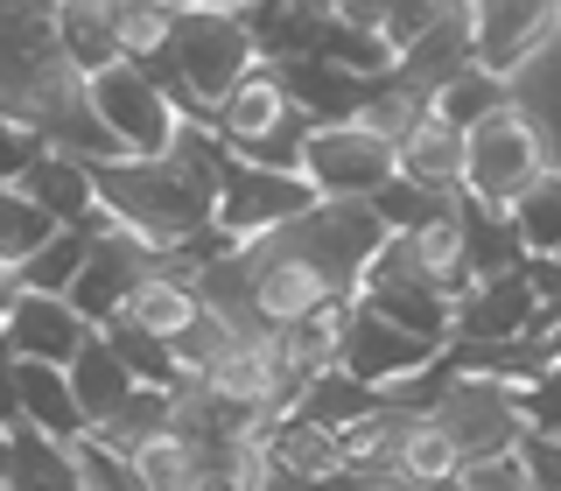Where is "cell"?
I'll return each instance as SVG.
<instances>
[{
  "label": "cell",
  "mask_w": 561,
  "mask_h": 491,
  "mask_svg": "<svg viewBox=\"0 0 561 491\" xmlns=\"http://www.w3.org/2000/svg\"><path fill=\"white\" fill-rule=\"evenodd\" d=\"M84 99V78L57 49V8H0V119L49 134Z\"/></svg>",
  "instance_id": "6da1fadb"
},
{
  "label": "cell",
  "mask_w": 561,
  "mask_h": 491,
  "mask_svg": "<svg viewBox=\"0 0 561 491\" xmlns=\"http://www.w3.org/2000/svg\"><path fill=\"white\" fill-rule=\"evenodd\" d=\"M92 183H99V204L113 210L119 232L148 239L154 253H175V246L210 232V197L169 155L162 162H105V169H92Z\"/></svg>",
  "instance_id": "7a4b0ae2"
},
{
  "label": "cell",
  "mask_w": 561,
  "mask_h": 491,
  "mask_svg": "<svg viewBox=\"0 0 561 491\" xmlns=\"http://www.w3.org/2000/svg\"><path fill=\"white\" fill-rule=\"evenodd\" d=\"M162 57H169L175 84H183V99H190V119H210L225 105V92L260 70V49H253V35H245L239 8H218V0H183V8H175V28H169Z\"/></svg>",
  "instance_id": "3957f363"
},
{
  "label": "cell",
  "mask_w": 561,
  "mask_h": 491,
  "mask_svg": "<svg viewBox=\"0 0 561 491\" xmlns=\"http://www.w3.org/2000/svg\"><path fill=\"white\" fill-rule=\"evenodd\" d=\"M548 169L554 162H548V148H540L534 119H526L519 105L491 113L484 127H470V140H463V197L478 204V210H505V218H513V204Z\"/></svg>",
  "instance_id": "277c9868"
},
{
  "label": "cell",
  "mask_w": 561,
  "mask_h": 491,
  "mask_svg": "<svg viewBox=\"0 0 561 491\" xmlns=\"http://www.w3.org/2000/svg\"><path fill=\"white\" fill-rule=\"evenodd\" d=\"M435 421L449 429V443L463 449V464H478V456H499V449H519L526 435V408H519V386L505 379H484V373H456L443 379V400L428 408Z\"/></svg>",
  "instance_id": "5b68a950"
},
{
  "label": "cell",
  "mask_w": 561,
  "mask_h": 491,
  "mask_svg": "<svg viewBox=\"0 0 561 491\" xmlns=\"http://www.w3.org/2000/svg\"><path fill=\"white\" fill-rule=\"evenodd\" d=\"M316 204L323 197H316L309 175H274V169L232 162V175H225V190H218V210H210V232L239 253V246H253V239L280 232V225L309 218Z\"/></svg>",
  "instance_id": "8992f818"
},
{
  "label": "cell",
  "mask_w": 561,
  "mask_h": 491,
  "mask_svg": "<svg viewBox=\"0 0 561 491\" xmlns=\"http://www.w3.org/2000/svg\"><path fill=\"white\" fill-rule=\"evenodd\" d=\"M84 99H92L99 127L119 140L127 162H162L175 127H183V113H175V105L148 84V70H134V64H113L105 78H92V84H84Z\"/></svg>",
  "instance_id": "52a82bcc"
},
{
  "label": "cell",
  "mask_w": 561,
  "mask_h": 491,
  "mask_svg": "<svg viewBox=\"0 0 561 491\" xmlns=\"http://www.w3.org/2000/svg\"><path fill=\"white\" fill-rule=\"evenodd\" d=\"M302 175L316 183V197H330V204H373L400 175V162H393V140L365 134L358 119H344V127H316L309 134Z\"/></svg>",
  "instance_id": "ba28073f"
},
{
  "label": "cell",
  "mask_w": 561,
  "mask_h": 491,
  "mask_svg": "<svg viewBox=\"0 0 561 491\" xmlns=\"http://www.w3.org/2000/svg\"><path fill=\"white\" fill-rule=\"evenodd\" d=\"M428 365H443L435 344H421L408 330H393L386 316H373L365 302H351V323H344V344H337V373H351L358 386L386 393V386H400V379H421Z\"/></svg>",
  "instance_id": "9c48e42d"
},
{
  "label": "cell",
  "mask_w": 561,
  "mask_h": 491,
  "mask_svg": "<svg viewBox=\"0 0 561 491\" xmlns=\"http://www.w3.org/2000/svg\"><path fill=\"white\" fill-rule=\"evenodd\" d=\"M154 260H162V253H154L148 239L119 232V225H113V232H99V239H92V253H84L78 288H70V309H78L92 330H105L119 309L134 302V288H140V281L154 274Z\"/></svg>",
  "instance_id": "30bf717a"
},
{
  "label": "cell",
  "mask_w": 561,
  "mask_h": 491,
  "mask_svg": "<svg viewBox=\"0 0 561 491\" xmlns=\"http://www.w3.org/2000/svg\"><path fill=\"white\" fill-rule=\"evenodd\" d=\"M534 274H499V281H463V295L449 302V351L463 344H513L534 330Z\"/></svg>",
  "instance_id": "8fae6325"
},
{
  "label": "cell",
  "mask_w": 561,
  "mask_h": 491,
  "mask_svg": "<svg viewBox=\"0 0 561 491\" xmlns=\"http://www.w3.org/2000/svg\"><path fill=\"white\" fill-rule=\"evenodd\" d=\"M561 28V8L548 0H478V70L499 84H513L526 64L548 49V35Z\"/></svg>",
  "instance_id": "7c38bea8"
},
{
  "label": "cell",
  "mask_w": 561,
  "mask_h": 491,
  "mask_svg": "<svg viewBox=\"0 0 561 491\" xmlns=\"http://www.w3.org/2000/svg\"><path fill=\"white\" fill-rule=\"evenodd\" d=\"M92 338H99V330L84 323L70 302H57V295H14L8 330H0V344H8L22 365H57V373H70L78 351Z\"/></svg>",
  "instance_id": "4fadbf2b"
},
{
  "label": "cell",
  "mask_w": 561,
  "mask_h": 491,
  "mask_svg": "<svg viewBox=\"0 0 561 491\" xmlns=\"http://www.w3.org/2000/svg\"><path fill=\"white\" fill-rule=\"evenodd\" d=\"M470 64H478V0H449L443 22L421 35L408 57H400L393 78H400V84H414V92L435 105V92H443V84H456Z\"/></svg>",
  "instance_id": "5bb4252c"
},
{
  "label": "cell",
  "mask_w": 561,
  "mask_h": 491,
  "mask_svg": "<svg viewBox=\"0 0 561 491\" xmlns=\"http://www.w3.org/2000/svg\"><path fill=\"white\" fill-rule=\"evenodd\" d=\"M14 190H22V197L43 210L49 225H57V232H84V239L99 232V183H92V162H70V155L49 148Z\"/></svg>",
  "instance_id": "9a60e30c"
},
{
  "label": "cell",
  "mask_w": 561,
  "mask_h": 491,
  "mask_svg": "<svg viewBox=\"0 0 561 491\" xmlns=\"http://www.w3.org/2000/svg\"><path fill=\"white\" fill-rule=\"evenodd\" d=\"M463 127H449L443 113H421L408 140L393 148V162H400V183H414V190H428V197H463Z\"/></svg>",
  "instance_id": "2e32d148"
},
{
  "label": "cell",
  "mask_w": 561,
  "mask_h": 491,
  "mask_svg": "<svg viewBox=\"0 0 561 491\" xmlns=\"http://www.w3.org/2000/svg\"><path fill=\"white\" fill-rule=\"evenodd\" d=\"M245 35H253L260 64H309L323 57V28H330V0H280V8H239Z\"/></svg>",
  "instance_id": "e0dca14e"
},
{
  "label": "cell",
  "mask_w": 561,
  "mask_h": 491,
  "mask_svg": "<svg viewBox=\"0 0 561 491\" xmlns=\"http://www.w3.org/2000/svg\"><path fill=\"white\" fill-rule=\"evenodd\" d=\"M288 113L295 105H288V92H280V78L260 64L253 78H239L232 92H225V105L210 113V134H218L232 155H253L260 140H274L280 127H288Z\"/></svg>",
  "instance_id": "ac0fdd59"
},
{
  "label": "cell",
  "mask_w": 561,
  "mask_h": 491,
  "mask_svg": "<svg viewBox=\"0 0 561 491\" xmlns=\"http://www.w3.org/2000/svg\"><path fill=\"white\" fill-rule=\"evenodd\" d=\"M57 49L84 84L105 78L119 64V28H113V0H57Z\"/></svg>",
  "instance_id": "d6986e66"
},
{
  "label": "cell",
  "mask_w": 561,
  "mask_h": 491,
  "mask_svg": "<svg viewBox=\"0 0 561 491\" xmlns=\"http://www.w3.org/2000/svg\"><path fill=\"white\" fill-rule=\"evenodd\" d=\"M14 414H22V429L49 435V443H78L84 435L70 373H57V365H22V373H14Z\"/></svg>",
  "instance_id": "ffe728a7"
},
{
  "label": "cell",
  "mask_w": 561,
  "mask_h": 491,
  "mask_svg": "<svg viewBox=\"0 0 561 491\" xmlns=\"http://www.w3.org/2000/svg\"><path fill=\"white\" fill-rule=\"evenodd\" d=\"M113 323H134V330H148V338L175 344V338H190V330L204 323V288H190V281H169L162 267H154V274L134 288V302L113 316Z\"/></svg>",
  "instance_id": "44dd1931"
},
{
  "label": "cell",
  "mask_w": 561,
  "mask_h": 491,
  "mask_svg": "<svg viewBox=\"0 0 561 491\" xmlns=\"http://www.w3.org/2000/svg\"><path fill=\"white\" fill-rule=\"evenodd\" d=\"M400 253H408V267L428 281L435 295H463V204H449L443 218L414 225V232H400Z\"/></svg>",
  "instance_id": "7402d4cb"
},
{
  "label": "cell",
  "mask_w": 561,
  "mask_h": 491,
  "mask_svg": "<svg viewBox=\"0 0 561 491\" xmlns=\"http://www.w3.org/2000/svg\"><path fill=\"white\" fill-rule=\"evenodd\" d=\"M267 470H280V478H302V484H330V478H351L344 470V443L330 429H309V421H280V429L267 435Z\"/></svg>",
  "instance_id": "603a6c76"
},
{
  "label": "cell",
  "mask_w": 561,
  "mask_h": 491,
  "mask_svg": "<svg viewBox=\"0 0 561 491\" xmlns=\"http://www.w3.org/2000/svg\"><path fill=\"white\" fill-rule=\"evenodd\" d=\"M408 429H414V414H408V408H393V400H379V414H365L358 429H344V435H337V443H344V470H351L358 484L393 478Z\"/></svg>",
  "instance_id": "cb8c5ba5"
},
{
  "label": "cell",
  "mask_w": 561,
  "mask_h": 491,
  "mask_svg": "<svg viewBox=\"0 0 561 491\" xmlns=\"http://www.w3.org/2000/svg\"><path fill=\"white\" fill-rule=\"evenodd\" d=\"M513 105L534 119L540 148H548V162L561 169V28L548 35V49H540V57L513 78Z\"/></svg>",
  "instance_id": "d4e9b609"
},
{
  "label": "cell",
  "mask_w": 561,
  "mask_h": 491,
  "mask_svg": "<svg viewBox=\"0 0 561 491\" xmlns=\"http://www.w3.org/2000/svg\"><path fill=\"white\" fill-rule=\"evenodd\" d=\"M70 393H78L84 429H99V421H113L134 400V373L113 358V344H105V338H92V344L78 351V365H70Z\"/></svg>",
  "instance_id": "484cf974"
},
{
  "label": "cell",
  "mask_w": 561,
  "mask_h": 491,
  "mask_svg": "<svg viewBox=\"0 0 561 491\" xmlns=\"http://www.w3.org/2000/svg\"><path fill=\"white\" fill-rule=\"evenodd\" d=\"M526 267V246L505 210H478L463 197V281H499Z\"/></svg>",
  "instance_id": "4316f807"
},
{
  "label": "cell",
  "mask_w": 561,
  "mask_h": 491,
  "mask_svg": "<svg viewBox=\"0 0 561 491\" xmlns=\"http://www.w3.org/2000/svg\"><path fill=\"white\" fill-rule=\"evenodd\" d=\"M393 478L400 484H421V491H456V478H463V449L449 443V429L435 414H414L408 443H400Z\"/></svg>",
  "instance_id": "83f0119b"
},
{
  "label": "cell",
  "mask_w": 561,
  "mask_h": 491,
  "mask_svg": "<svg viewBox=\"0 0 561 491\" xmlns=\"http://www.w3.org/2000/svg\"><path fill=\"white\" fill-rule=\"evenodd\" d=\"M134 470H140V491H204V484H218V456L204 443H190V435H175V429L162 443L140 449Z\"/></svg>",
  "instance_id": "f1b7e54d"
},
{
  "label": "cell",
  "mask_w": 561,
  "mask_h": 491,
  "mask_svg": "<svg viewBox=\"0 0 561 491\" xmlns=\"http://www.w3.org/2000/svg\"><path fill=\"white\" fill-rule=\"evenodd\" d=\"M323 64H337V70H351V78H365V84H386L400 70V57L386 49V35L351 22L337 0H330V28H323Z\"/></svg>",
  "instance_id": "f546056e"
},
{
  "label": "cell",
  "mask_w": 561,
  "mask_h": 491,
  "mask_svg": "<svg viewBox=\"0 0 561 491\" xmlns=\"http://www.w3.org/2000/svg\"><path fill=\"white\" fill-rule=\"evenodd\" d=\"M365 414H379V393H373V386H358L351 373H330V379H316L309 393L295 400V421H309V429H330V435L358 429Z\"/></svg>",
  "instance_id": "4dcf8cb0"
},
{
  "label": "cell",
  "mask_w": 561,
  "mask_h": 491,
  "mask_svg": "<svg viewBox=\"0 0 561 491\" xmlns=\"http://www.w3.org/2000/svg\"><path fill=\"white\" fill-rule=\"evenodd\" d=\"M169 429H175V421H169V393H154V386H134V400H127L113 421H99L92 435H99L113 456H140L148 443H162Z\"/></svg>",
  "instance_id": "1f68e13d"
},
{
  "label": "cell",
  "mask_w": 561,
  "mask_h": 491,
  "mask_svg": "<svg viewBox=\"0 0 561 491\" xmlns=\"http://www.w3.org/2000/svg\"><path fill=\"white\" fill-rule=\"evenodd\" d=\"M8 491H84L70 470V449L49 443L35 429H14V464H8Z\"/></svg>",
  "instance_id": "d6a6232c"
},
{
  "label": "cell",
  "mask_w": 561,
  "mask_h": 491,
  "mask_svg": "<svg viewBox=\"0 0 561 491\" xmlns=\"http://www.w3.org/2000/svg\"><path fill=\"white\" fill-rule=\"evenodd\" d=\"M99 338L113 344V358H119V365L134 373V386H154V393H175V386H183V365H175V344L148 338V330H134V323H105Z\"/></svg>",
  "instance_id": "836d02e7"
},
{
  "label": "cell",
  "mask_w": 561,
  "mask_h": 491,
  "mask_svg": "<svg viewBox=\"0 0 561 491\" xmlns=\"http://www.w3.org/2000/svg\"><path fill=\"white\" fill-rule=\"evenodd\" d=\"M513 232L526 246V260H561V169H548L513 204Z\"/></svg>",
  "instance_id": "e575fe53"
},
{
  "label": "cell",
  "mask_w": 561,
  "mask_h": 491,
  "mask_svg": "<svg viewBox=\"0 0 561 491\" xmlns=\"http://www.w3.org/2000/svg\"><path fill=\"white\" fill-rule=\"evenodd\" d=\"M113 28H119V64H154L169 49V28H175V8L169 0H113Z\"/></svg>",
  "instance_id": "d590c367"
},
{
  "label": "cell",
  "mask_w": 561,
  "mask_h": 491,
  "mask_svg": "<svg viewBox=\"0 0 561 491\" xmlns=\"http://www.w3.org/2000/svg\"><path fill=\"white\" fill-rule=\"evenodd\" d=\"M84 253H92V239H84V232H57L22 274H14V288H22V295H57V302H70V288H78V274H84Z\"/></svg>",
  "instance_id": "8d00e7d4"
},
{
  "label": "cell",
  "mask_w": 561,
  "mask_h": 491,
  "mask_svg": "<svg viewBox=\"0 0 561 491\" xmlns=\"http://www.w3.org/2000/svg\"><path fill=\"white\" fill-rule=\"evenodd\" d=\"M57 239V225L43 218V210H35L22 190H0V267L8 274H22L35 253H43V246Z\"/></svg>",
  "instance_id": "74e56055"
},
{
  "label": "cell",
  "mask_w": 561,
  "mask_h": 491,
  "mask_svg": "<svg viewBox=\"0 0 561 491\" xmlns=\"http://www.w3.org/2000/svg\"><path fill=\"white\" fill-rule=\"evenodd\" d=\"M505 105H513V84L484 78L478 64H470L456 84H443V92H435V113H443L449 127H463V134H470V127H484V119H491V113H505Z\"/></svg>",
  "instance_id": "f35d334b"
},
{
  "label": "cell",
  "mask_w": 561,
  "mask_h": 491,
  "mask_svg": "<svg viewBox=\"0 0 561 491\" xmlns=\"http://www.w3.org/2000/svg\"><path fill=\"white\" fill-rule=\"evenodd\" d=\"M428 113V99L414 92V84H400V78H386V84H373V99H365V113H358V127L365 134H379V140H408V127Z\"/></svg>",
  "instance_id": "ab89813d"
},
{
  "label": "cell",
  "mask_w": 561,
  "mask_h": 491,
  "mask_svg": "<svg viewBox=\"0 0 561 491\" xmlns=\"http://www.w3.org/2000/svg\"><path fill=\"white\" fill-rule=\"evenodd\" d=\"M64 449H70V470H78V484H84V491H140L134 456H113L92 429H84L78 443H64Z\"/></svg>",
  "instance_id": "60d3db41"
},
{
  "label": "cell",
  "mask_w": 561,
  "mask_h": 491,
  "mask_svg": "<svg viewBox=\"0 0 561 491\" xmlns=\"http://www.w3.org/2000/svg\"><path fill=\"white\" fill-rule=\"evenodd\" d=\"M456 491H534V470H526L519 449H499V456H478V464H463Z\"/></svg>",
  "instance_id": "b9f144b4"
},
{
  "label": "cell",
  "mask_w": 561,
  "mask_h": 491,
  "mask_svg": "<svg viewBox=\"0 0 561 491\" xmlns=\"http://www.w3.org/2000/svg\"><path fill=\"white\" fill-rule=\"evenodd\" d=\"M43 155H49V148H43V134H35V127H14V119H0V190H14L35 162H43Z\"/></svg>",
  "instance_id": "7bdbcfd3"
},
{
  "label": "cell",
  "mask_w": 561,
  "mask_h": 491,
  "mask_svg": "<svg viewBox=\"0 0 561 491\" xmlns=\"http://www.w3.org/2000/svg\"><path fill=\"white\" fill-rule=\"evenodd\" d=\"M519 408H526V429L534 435H561V365H548V373L526 386Z\"/></svg>",
  "instance_id": "ee69618b"
},
{
  "label": "cell",
  "mask_w": 561,
  "mask_h": 491,
  "mask_svg": "<svg viewBox=\"0 0 561 491\" xmlns=\"http://www.w3.org/2000/svg\"><path fill=\"white\" fill-rule=\"evenodd\" d=\"M519 456L534 470V491H561V435H526Z\"/></svg>",
  "instance_id": "f6af8a7d"
},
{
  "label": "cell",
  "mask_w": 561,
  "mask_h": 491,
  "mask_svg": "<svg viewBox=\"0 0 561 491\" xmlns=\"http://www.w3.org/2000/svg\"><path fill=\"white\" fill-rule=\"evenodd\" d=\"M14 373H22V358L0 344V421H8V429H22V414H14Z\"/></svg>",
  "instance_id": "bcb514c9"
},
{
  "label": "cell",
  "mask_w": 561,
  "mask_h": 491,
  "mask_svg": "<svg viewBox=\"0 0 561 491\" xmlns=\"http://www.w3.org/2000/svg\"><path fill=\"white\" fill-rule=\"evenodd\" d=\"M14 295H22V288H14V274L0 267V330H8V309H14Z\"/></svg>",
  "instance_id": "7dc6e473"
},
{
  "label": "cell",
  "mask_w": 561,
  "mask_h": 491,
  "mask_svg": "<svg viewBox=\"0 0 561 491\" xmlns=\"http://www.w3.org/2000/svg\"><path fill=\"white\" fill-rule=\"evenodd\" d=\"M8 464H14V429L0 421V484H8Z\"/></svg>",
  "instance_id": "c3c4849f"
},
{
  "label": "cell",
  "mask_w": 561,
  "mask_h": 491,
  "mask_svg": "<svg viewBox=\"0 0 561 491\" xmlns=\"http://www.w3.org/2000/svg\"><path fill=\"white\" fill-rule=\"evenodd\" d=\"M358 491H421V484H400V478H379V484H358Z\"/></svg>",
  "instance_id": "681fc988"
},
{
  "label": "cell",
  "mask_w": 561,
  "mask_h": 491,
  "mask_svg": "<svg viewBox=\"0 0 561 491\" xmlns=\"http://www.w3.org/2000/svg\"><path fill=\"white\" fill-rule=\"evenodd\" d=\"M204 491H232V484H204Z\"/></svg>",
  "instance_id": "f907efd6"
},
{
  "label": "cell",
  "mask_w": 561,
  "mask_h": 491,
  "mask_svg": "<svg viewBox=\"0 0 561 491\" xmlns=\"http://www.w3.org/2000/svg\"><path fill=\"white\" fill-rule=\"evenodd\" d=\"M0 491H8V484H0Z\"/></svg>",
  "instance_id": "816d5d0a"
}]
</instances>
